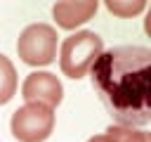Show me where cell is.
Wrapping results in <instances>:
<instances>
[{"mask_svg":"<svg viewBox=\"0 0 151 142\" xmlns=\"http://www.w3.org/2000/svg\"><path fill=\"white\" fill-rule=\"evenodd\" d=\"M19 88V78H17V69L12 64V59L7 54L0 52V106L7 104Z\"/></svg>","mask_w":151,"mask_h":142,"instance_id":"7","label":"cell"},{"mask_svg":"<svg viewBox=\"0 0 151 142\" xmlns=\"http://www.w3.org/2000/svg\"><path fill=\"white\" fill-rule=\"evenodd\" d=\"M101 52H104V40L94 31H76L66 36L59 50L61 73L73 80H80L83 76L90 73L92 64L97 62Z\"/></svg>","mask_w":151,"mask_h":142,"instance_id":"2","label":"cell"},{"mask_svg":"<svg viewBox=\"0 0 151 142\" xmlns=\"http://www.w3.org/2000/svg\"><path fill=\"white\" fill-rule=\"evenodd\" d=\"M57 28L38 21V24H28L17 40V54L24 64L28 66H47L57 59Z\"/></svg>","mask_w":151,"mask_h":142,"instance_id":"4","label":"cell"},{"mask_svg":"<svg viewBox=\"0 0 151 142\" xmlns=\"http://www.w3.org/2000/svg\"><path fill=\"white\" fill-rule=\"evenodd\" d=\"M92 88L116 125L142 128L151 121L149 83L151 50L144 45H116L104 50L90 69Z\"/></svg>","mask_w":151,"mask_h":142,"instance_id":"1","label":"cell"},{"mask_svg":"<svg viewBox=\"0 0 151 142\" xmlns=\"http://www.w3.org/2000/svg\"><path fill=\"white\" fill-rule=\"evenodd\" d=\"M87 142H116V140H113V137H109V135L104 133V135H92Z\"/></svg>","mask_w":151,"mask_h":142,"instance_id":"10","label":"cell"},{"mask_svg":"<svg viewBox=\"0 0 151 142\" xmlns=\"http://www.w3.org/2000/svg\"><path fill=\"white\" fill-rule=\"evenodd\" d=\"M106 135L109 137H113L116 142H151V137H149V133H144V130H139V128H125V125H111L109 130H106Z\"/></svg>","mask_w":151,"mask_h":142,"instance_id":"9","label":"cell"},{"mask_svg":"<svg viewBox=\"0 0 151 142\" xmlns=\"http://www.w3.org/2000/svg\"><path fill=\"white\" fill-rule=\"evenodd\" d=\"M21 97L26 102H40V104L54 109L64 99V85L50 71H33L21 83Z\"/></svg>","mask_w":151,"mask_h":142,"instance_id":"5","label":"cell"},{"mask_svg":"<svg viewBox=\"0 0 151 142\" xmlns=\"http://www.w3.org/2000/svg\"><path fill=\"white\" fill-rule=\"evenodd\" d=\"M99 9L97 0H61L52 5V17L59 28L73 31L83 24H87Z\"/></svg>","mask_w":151,"mask_h":142,"instance_id":"6","label":"cell"},{"mask_svg":"<svg viewBox=\"0 0 151 142\" xmlns=\"http://www.w3.org/2000/svg\"><path fill=\"white\" fill-rule=\"evenodd\" d=\"M104 5L111 14H116L120 19H132V17H137L146 9L144 0H106Z\"/></svg>","mask_w":151,"mask_h":142,"instance_id":"8","label":"cell"},{"mask_svg":"<svg viewBox=\"0 0 151 142\" xmlns=\"http://www.w3.org/2000/svg\"><path fill=\"white\" fill-rule=\"evenodd\" d=\"M54 109L40 102H26L9 118V133L17 142H45L54 133Z\"/></svg>","mask_w":151,"mask_h":142,"instance_id":"3","label":"cell"}]
</instances>
